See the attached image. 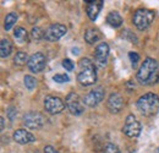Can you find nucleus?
Masks as SVG:
<instances>
[{"label":"nucleus","mask_w":159,"mask_h":153,"mask_svg":"<svg viewBox=\"0 0 159 153\" xmlns=\"http://www.w3.org/2000/svg\"><path fill=\"white\" fill-rule=\"evenodd\" d=\"M158 67V63L156 59L147 58L137 71V81L144 86L156 83L159 78Z\"/></svg>","instance_id":"1"},{"label":"nucleus","mask_w":159,"mask_h":153,"mask_svg":"<svg viewBox=\"0 0 159 153\" xmlns=\"http://www.w3.org/2000/svg\"><path fill=\"white\" fill-rule=\"evenodd\" d=\"M137 109L144 116H153L159 112V97L156 93H146L137 100Z\"/></svg>","instance_id":"2"},{"label":"nucleus","mask_w":159,"mask_h":153,"mask_svg":"<svg viewBox=\"0 0 159 153\" xmlns=\"http://www.w3.org/2000/svg\"><path fill=\"white\" fill-rule=\"evenodd\" d=\"M80 71L77 75V80L82 86H91L97 80V72L94 69V64L88 59L83 58L79 63Z\"/></svg>","instance_id":"3"},{"label":"nucleus","mask_w":159,"mask_h":153,"mask_svg":"<svg viewBox=\"0 0 159 153\" xmlns=\"http://www.w3.org/2000/svg\"><path fill=\"white\" fill-rule=\"evenodd\" d=\"M154 20V11L148 9H139L134 14V25L139 31L147 30Z\"/></svg>","instance_id":"4"},{"label":"nucleus","mask_w":159,"mask_h":153,"mask_svg":"<svg viewBox=\"0 0 159 153\" xmlns=\"http://www.w3.org/2000/svg\"><path fill=\"white\" fill-rule=\"evenodd\" d=\"M122 132L129 136V137H137L141 134V124L136 119V116L132 114L127 115L124 128H122Z\"/></svg>","instance_id":"5"},{"label":"nucleus","mask_w":159,"mask_h":153,"mask_svg":"<svg viewBox=\"0 0 159 153\" xmlns=\"http://www.w3.org/2000/svg\"><path fill=\"white\" fill-rule=\"evenodd\" d=\"M65 103L64 100L55 96H47L44 99V108L45 110L52 115L59 114L65 109Z\"/></svg>","instance_id":"6"},{"label":"nucleus","mask_w":159,"mask_h":153,"mask_svg":"<svg viewBox=\"0 0 159 153\" xmlns=\"http://www.w3.org/2000/svg\"><path fill=\"white\" fill-rule=\"evenodd\" d=\"M23 125L30 130H38L44 125V116L38 112H28L23 116Z\"/></svg>","instance_id":"7"},{"label":"nucleus","mask_w":159,"mask_h":153,"mask_svg":"<svg viewBox=\"0 0 159 153\" xmlns=\"http://www.w3.org/2000/svg\"><path fill=\"white\" fill-rule=\"evenodd\" d=\"M67 32V28L61 23H54L48 27V30L44 32V38L48 42H57L61 37H64Z\"/></svg>","instance_id":"8"},{"label":"nucleus","mask_w":159,"mask_h":153,"mask_svg":"<svg viewBox=\"0 0 159 153\" xmlns=\"http://www.w3.org/2000/svg\"><path fill=\"white\" fill-rule=\"evenodd\" d=\"M65 104L69 109V112L74 115H81L83 113V105L80 100L79 95H76L75 92L69 93L66 99H65Z\"/></svg>","instance_id":"9"},{"label":"nucleus","mask_w":159,"mask_h":153,"mask_svg":"<svg viewBox=\"0 0 159 153\" xmlns=\"http://www.w3.org/2000/svg\"><path fill=\"white\" fill-rule=\"evenodd\" d=\"M45 64H47L45 57L42 53H34V54H32L30 57L27 66H28L30 71H32L33 74H37V72H40V71L44 70Z\"/></svg>","instance_id":"10"},{"label":"nucleus","mask_w":159,"mask_h":153,"mask_svg":"<svg viewBox=\"0 0 159 153\" xmlns=\"http://www.w3.org/2000/svg\"><path fill=\"white\" fill-rule=\"evenodd\" d=\"M104 90L102 87H97L94 90H92L91 92H88L86 96L83 97V103L87 107H96L98 105L104 98Z\"/></svg>","instance_id":"11"},{"label":"nucleus","mask_w":159,"mask_h":153,"mask_svg":"<svg viewBox=\"0 0 159 153\" xmlns=\"http://www.w3.org/2000/svg\"><path fill=\"white\" fill-rule=\"evenodd\" d=\"M107 108L109 109L110 113L113 114H118L124 108V98L120 93H111L108 100H107Z\"/></svg>","instance_id":"12"},{"label":"nucleus","mask_w":159,"mask_h":153,"mask_svg":"<svg viewBox=\"0 0 159 153\" xmlns=\"http://www.w3.org/2000/svg\"><path fill=\"white\" fill-rule=\"evenodd\" d=\"M108 55H109V45L107 43L102 42L100 44L97 45V48L94 50V60H96L97 65L103 67L107 64Z\"/></svg>","instance_id":"13"},{"label":"nucleus","mask_w":159,"mask_h":153,"mask_svg":"<svg viewBox=\"0 0 159 153\" xmlns=\"http://www.w3.org/2000/svg\"><path fill=\"white\" fill-rule=\"evenodd\" d=\"M84 2L87 4L86 11H87L88 17L92 21H96L98 15H99L102 7H103V0H87Z\"/></svg>","instance_id":"14"},{"label":"nucleus","mask_w":159,"mask_h":153,"mask_svg":"<svg viewBox=\"0 0 159 153\" xmlns=\"http://www.w3.org/2000/svg\"><path fill=\"white\" fill-rule=\"evenodd\" d=\"M14 140H15V142H17L20 145H27V143L34 142L36 137L30 131H27L25 129H19V130H16L14 132Z\"/></svg>","instance_id":"15"},{"label":"nucleus","mask_w":159,"mask_h":153,"mask_svg":"<svg viewBox=\"0 0 159 153\" xmlns=\"http://www.w3.org/2000/svg\"><path fill=\"white\" fill-rule=\"evenodd\" d=\"M107 22H108L109 26H111L114 28H118V27H120L122 25V17H121V15H120L119 12L111 11L107 16Z\"/></svg>","instance_id":"16"},{"label":"nucleus","mask_w":159,"mask_h":153,"mask_svg":"<svg viewBox=\"0 0 159 153\" xmlns=\"http://www.w3.org/2000/svg\"><path fill=\"white\" fill-rule=\"evenodd\" d=\"M100 38L99 32L94 28H88L86 32H84V40L88 43V44H94L96 42H98Z\"/></svg>","instance_id":"17"},{"label":"nucleus","mask_w":159,"mask_h":153,"mask_svg":"<svg viewBox=\"0 0 159 153\" xmlns=\"http://www.w3.org/2000/svg\"><path fill=\"white\" fill-rule=\"evenodd\" d=\"M12 52V44L9 39H1L0 42V55L1 58H7Z\"/></svg>","instance_id":"18"},{"label":"nucleus","mask_w":159,"mask_h":153,"mask_svg":"<svg viewBox=\"0 0 159 153\" xmlns=\"http://www.w3.org/2000/svg\"><path fill=\"white\" fill-rule=\"evenodd\" d=\"M14 37L19 43H25L28 40V32L23 27H17L14 31Z\"/></svg>","instance_id":"19"},{"label":"nucleus","mask_w":159,"mask_h":153,"mask_svg":"<svg viewBox=\"0 0 159 153\" xmlns=\"http://www.w3.org/2000/svg\"><path fill=\"white\" fill-rule=\"evenodd\" d=\"M16 21H17V15H16L15 12L7 14L6 17H5V22H4L5 30H6V31H10V30L14 27V25L16 23Z\"/></svg>","instance_id":"20"},{"label":"nucleus","mask_w":159,"mask_h":153,"mask_svg":"<svg viewBox=\"0 0 159 153\" xmlns=\"http://www.w3.org/2000/svg\"><path fill=\"white\" fill-rule=\"evenodd\" d=\"M28 60H30V58L27 57V54H26L25 52H19V53H16V55L14 58L15 65H19V66H23V65L28 64Z\"/></svg>","instance_id":"21"},{"label":"nucleus","mask_w":159,"mask_h":153,"mask_svg":"<svg viewBox=\"0 0 159 153\" xmlns=\"http://www.w3.org/2000/svg\"><path fill=\"white\" fill-rule=\"evenodd\" d=\"M23 82H25L26 88H27V90H30V91L34 90V88H36V86H37V80H36L33 76H31V75H26L25 78H23Z\"/></svg>","instance_id":"22"},{"label":"nucleus","mask_w":159,"mask_h":153,"mask_svg":"<svg viewBox=\"0 0 159 153\" xmlns=\"http://www.w3.org/2000/svg\"><path fill=\"white\" fill-rule=\"evenodd\" d=\"M31 38L33 40H39V39L44 38V32L40 30L39 27H33L31 31Z\"/></svg>","instance_id":"23"},{"label":"nucleus","mask_w":159,"mask_h":153,"mask_svg":"<svg viewBox=\"0 0 159 153\" xmlns=\"http://www.w3.org/2000/svg\"><path fill=\"white\" fill-rule=\"evenodd\" d=\"M102 153H121V152H120L118 146H115V145H113V143H107V145L104 146Z\"/></svg>","instance_id":"24"},{"label":"nucleus","mask_w":159,"mask_h":153,"mask_svg":"<svg viewBox=\"0 0 159 153\" xmlns=\"http://www.w3.org/2000/svg\"><path fill=\"white\" fill-rule=\"evenodd\" d=\"M53 80L55 82H58V83H64V82H67L70 78H69L67 75H65V74H57V75L53 76Z\"/></svg>","instance_id":"25"},{"label":"nucleus","mask_w":159,"mask_h":153,"mask_svg":"<svg viewBox=\"0 0 159 153\" xmlns=\"http://www.w3.org/2000/svg\"><path fill=\"white\" fill-rule=\"evenodd\" d=\"M62 66H64V69L67 70V71H72L74 67H75L74 63H72L70 59H64V60H62Z\"/></svg>","instance_id":"26"},{"label":"nucleus","mask_w":159,"mask_h":153,"mask_svg":"<svg viewBox=\"0 0 159 153\" xmlns=\"http://www.w3.org/2000/svg\"><path fill=\"white\" fill-rule=\"evenodd\" d=\"M129 58H130V60H131V63H132V66L135 67V66L137 65V63L139 61V55L137 53H135V52H130V53H129Z\"/></svg>","instance_id":"27"},{"label":"nucleus","mask_w":159,"mask_h":153,"mask_svg":"<svg viewBox=\"0 0 159 153\" xmlns=\"http://www.w3.org/2000/svg\"><path fill=\"white\" fill-rule=\"evenodd\" d=\"M16 115H17L16 108H14V107H10V108L7 109V116H9V119H10V120H14V119L16 118Z\"/></svg>","instance_id":"28"},{"label":"nucleus","mask_w":159,"mask_h":153,"mask_svg":"<svg viewBox=\"0 0 159 153\" xmlns=\"http://www.w3.org/2000/svg\"><path fill=\"white\" fill-rule=\"evenodd\" d=\"M44 153H59L53 146H45L44 147Z\"/></svg>","instance_id":"29"},{"label":"nucleus","mask_w":159,"mask_h":153,"mask_svg":"<svg viewBox=\"0 0 159 153\" xmlns=\"http://www.w3.org/2000/svg\"><path fill=\"white\" fill-rule=\"evenodd\" d=\"M0 123H1V131H2V130L5 129V119H4L2 116L0 118Z\"/></svg>","instance_id":"30"},{"label":"nucleus","mask_w":159,"mask_h":153,"mask_svg":"<svg viewBox=\"0 0 159 153\" xmlns=\"http://www.w3.org/2000/svg\"><path fill=\"white\" fill-rule=\"evenodd\" d=\"M157 153H159V148H158V150H157Z\"/></svg>","instance_id":"31"}]
</instances>
